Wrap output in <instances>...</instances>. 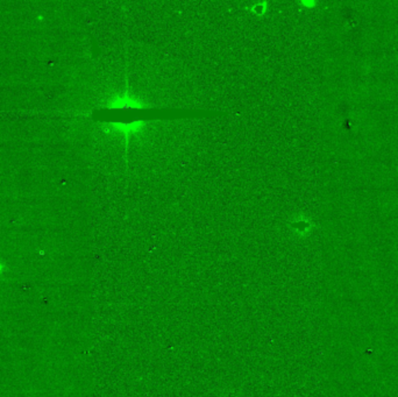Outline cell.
Returning a JSON list of instances; mask_svg holds the SVG:
<instances>
[{"instance_id":"cell-1","label":"cell","mask_w":398,"mask_h":397,"mask_svg":"<svg viewBox=\"0 0 398 397\" xmlns=\"http://www.w3.org/2000/svg\"><path fill=\"white\" fill-rule=\"evenodd\" d=\"M2 270H4V266H2V263L0 262V274H1V273H2Z\"/></svg>"}]
</instances>
